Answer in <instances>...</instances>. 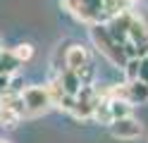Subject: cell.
I'll list each match as a JSON object with an SVG mask.
<instances>
[{
    "instance_id": "1",
    "label": "cell",
    "mask_w": 148,
    "mask_h": 143,
    "mask_svg": "<svg viewBox=\"0 0 148 143\" xmlns=\"http://www.w3.org/2000/svg\"><path fill=\"white\" fill-rule=\"evenodd\" d=\"M88 36H91V43L96 45V50L103 55L112 67H122L127 62V55L122 50V45L110 36L105 24H91L88 26Z\"/></svg>"
},
{
    "instance_id": "2",
    "label": "cell",
    "mask_w": 148,
    "mask_h": 143,
    "mask_svg": "<svg viewBox=\"0 0 148 143\" xmlns=\"http://www.w3.org/2000/svg\"><path fill=\"white\" fill-rule=\"evenodd\" d=\"M22 103H24V119L26 117H38V114L48 112L53 107V100H50V93L45 86H26V88H22Z\"/></svg>"
},
{
    "instance_id": "3",
    "label": "cell",
    "mask_w": 148,
    "mask_h": 143,
    "mask_svg": "<svg viewBox=\"0 0 148 143\" xmlns=\"http://www.w3.org/2000/svg\"><path fill=\"white\" fill-rule=\"evenodd\" d=\"M110 129V136L117 138V141H136L141 136V122H138L134 114H129V117H119V119H112L108 124Z\"/></svg>"
},
{
    "instance_id": "4",
    "label": "cell",
    "mask_w": 148,
    "mask_h": 143,
    "mask_svg": "<svg viewBox=\"0 0 148 143\" xmlns=\"http://www.w3.org/2000/svg\"><path fill=\"white\" fill-rule=\"evenodd\" d=\"M86 64H91V55L81 43H72L67 50H64V69L79 72L81 67H86Z\"/></svg>"
},
{
    "instance_id": "5",
    "label": "cell",
    "mask_w": 148,
    "mask_h": 143,
    "mask_svg": "<svg viewBox=\"0 0 148 143\" xmlns=\"http://www.w3.org/2000/svg\"><path fill=\"white\" fill-rule=\"evenodd\" d=\"M124 100L129 105H146L148 103V86L141 81H124Z\"/></svg>"
},
{
    "instance_id": "6",
    "label": "cell",
    "mask_w": 148,
    "mask_h": 143,
    "mask_svg": "<svg viewBox=\"0 0 148 143\" xmlns=\"http://www.w3.org/2000/svg\"><path fill=\"white\" fill-rule=\"evenodd\" d=\"M19 62H17V57L12 55V50H0V74L3 76H10V74H14V72H19Z\"/></svg>"
},
{
    "instance_id": "7",
    "label": "cell",
    "mask_w": 148,
    "mask_h": 143,
    "mask_svg": "<svg viewBox=\"0 0 148 143\" xmlns=\"http://www.w3.org/2000/svg\"><path fill=\"white\" fill-rule=\"evenodd\" d=\"M108 110H110L112 119H119V117H129L132 114V105L124 100H108Z\"/></svg>"
},
{
    "instance_id": "8",
    "label": "cell",
    "mask_w": 148,
    "mask_h": 143,
    "mask_svg": "<svg viewBox=\"0 0 148 143\" xmlns=\"http://www.w3.org/2000/svg\"><path fill=\"white\" fill-rule=\"evenodd\" d=\"M12 55L17 57V62H19V64H24V62H29L31 57H34V45L31 43H17L12 48Z\"/></svg>"
},
{
    "instance_id": "9",
    "label": "cell",
    "mask_w": 148,
    "mask_h": 143,
    "mask_svg": "<svg viewBox=\"0 0 148 143\" xmlns=\"http://www.w3.org/2000/svg\"><path fill=\"white\" fill-rule=\"evenodd\" d=\"M138 60L141 57H129V60L122 64V69H124V81H136V76H138Z\"/></svg>"
},
{
    "instance_id": "10",
    "label": "cell",
    "mask_w": 148,
    "mask_h": 143,
    "mask_svg": "<svg viewBox=\"0 0 148 143\" xmlns=\"http://www.w3.org/2000/svg\"><path fill=\"white\" fill-rule=\"evenodd\" d=\"M136 81H141L148 86V57H141L138 60V76H136Z\"/></svg>"
},
{
    "instance_id": "11",
    "label": "cell",
    "mask_w": 148,
    "mask_h": 143,
    "mask_svg": "<svg viewBox=\"0 0 148 143\" xmlns=\"http://www.w3.org/2000/svg\"><path fill=\"white\" fill-rule=\"evenodd\" d=\"M124 3H127L129 7H134V5H138V3H143V0H124Z\"/></svg>"
},
{
    "instance_id": "12",
    "label": "cell",
    "mask_w": 148,
    "mask_h": 143,
    "mask_svg": "<svg viewBox=\"0 0 148 143\" xmlns=\"http://www.w3.org/2000/svg\"><path fill=\"white\" fill-rule=\"evenodd\" d=\"M0 143H12V141H7V138H0Z\"/></svg>"
},
{
    "instance_id": "13",
    "label": "cell",
    "mask_w": 148,
    "mask_h": 143,
    "mask_svg": "<svg viewBox=\"0 0 148 143\" xmlns=\"http://www.w3.org/2000/svg\"><path fill=\"white\" fill-rule=\"evenodd\" d=\"M0 50H3V43H0Z\"/></svg>"
},
{
    "instance_id": "14",
    "label": "cell",
    "mask_w": 148,
    "mask_h": 143,
    "mask_svg": "<svg viewBox=\"0 0 148 143\" xmlns=\"http://www.w3.org/2000/svg\"><path fill=\"white\" fill-rule=\"evenodd\" d=\"M146 57H148V53H146Z\"/></svg>"
}]
</instances>
